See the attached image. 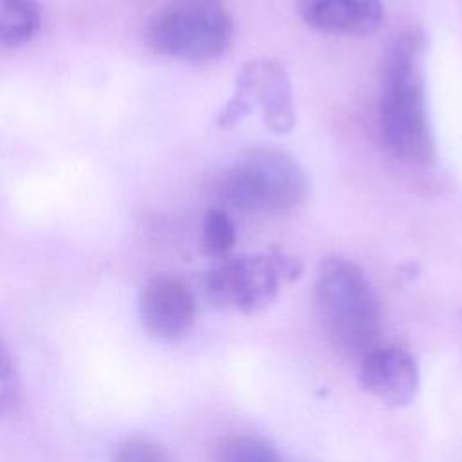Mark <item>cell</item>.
<instances>
[{
	"instance_id": "8992f818",
	"label": "cell",
	"mask_w": 462,
	"mask_h": 462,
	"mask_svg": "<svg viewBox=\"0 0 462 462\" xmlns=\"http://www.w3.org/2000/svg\"><path fill=\"white\" fill-rule=\"evenodd\" d=\"M253 108L262 112L263 123L276 134H287L296 123L291 78L276 60H254L242 67L236 88L217 117L220 128L240 123Z\"/></svg>"
},
{
	"instance_id": "30bf717a",
	"label": "cell",
	"mask_w": 462,
	"mask_h": 462,
	"mask_svg": "<svg viewBox=\"0 0 462 462\" xmlns=\"http://www.w3.org/2000/svg\"><path fill=\"white\" fill-rule=\"evenodd\" d=\"M42 25L38 0H0V47H20Z\"/></svg>"
},
{
	"instance_id": "4fadbf2b",
	"label": "cell",
	"mask_w": 462,
	"mask_h": 462,
	"mask_svg": "<svg viewBox=\"0 0 462 462\" xmlns=\"http://www.w3.org/2000/svg\"><path fill=\"white\" fill-rule=\"evenodd\" d=\"M112 462H175L164 446L143 435H132L114 446Z\"/></svg>"
},
{
	"instance_id": "5bb4252c",
	"label": "cell",
	"mask_w": 462,
	"mask_h": 462,
	"mask_svg": "<svg viewBox=\"0 0 462 462\" xmlns=\"http://www.w3.org/2000/svg\"><path fill=\"white\" fill-rule=\"evenodd\" d=\"M18 393V375L13 359L0 343V417L5 415Z\"/></svg>"
},
{
	"instance_id": "5b68a950",
	"label": "cell",
	"mask_w": 462,
	"mask_h": 462,
	"mask_svg": "<svg viewBox=\"0 0 462 462\" xmlns=\"http://www.w3.org/2000/svg\"><path fill=\"white\" fill-rule=\"evenodd\" d=\"M300 271L298 260L283 253L242 254L211 269L204 285L213 303L251 314L269 307L278 296L280 282Z\"/></svg>"
},
{
	"instance_id": "6da1fadb",
	"label": "cell",
	"mask_w": 462,
	"mask_h": 462,
	"mask_svg": "<svg viewBox=\"0 0 462 462\" xmlns=\"http://www.w3.org/2000/svg\"><path fill=\"white\" fill-rule=\"evenodd\" d=\"M422 61L424 36L419 29H408L388 47L381 76V139L395 159L413 166H430L437 150Z\"/></svg>"
},
{
	"instance_id": "52a82bcc",
	"label": "cell",
	"mask_w": 462,
	"mask_h": 462,
	"mask_svg": "<svg viewBox=\"0 0 462 462\" xmlns=\"http://www.w3.org/2000/svg\"><path fill=\"white\" fill-rule=\"evenodd\" d=\"M359 379L379 402L401 408L419 393V366L415 357L397 345H375L361 356Z\"/></svg>"
},
{
	"instance_id": "277c9868",
	"label": "cell",
	"mask_w": 462,
	"mask_h": 462,
	"mask_svg": "<svg viewBox=\"0 0 462 462\" xmlns=\"http://www.w3.org/2000/svg\"><path fill=\"white\" fill-rule=\"evenodd\" d=\"M233 18L222 0H171L148 22L146 42L161 56L208 61L233 42Z\"/></svg>"
},
{
	"instance_id": "ba28073f",
	"label": "cell",
	"mask_w": 462,
	"mask_h": 462,
	"mask_svg": "<svg viewBox=\"0 0 462 462\" xmlns=\"http://www.w3.org/2000/svg\"><path fill=\"white\" fill-rule=\"evenodd\" d=\"M195 298L189 287L175 276H155L139 294L143 327L159 339L184 336L195 319Z\"/></svg>"
},
{
	"instance_id": "8fae6325",
	"label": "cell",
	"mask_w": 462,
	"mask_h": 462,
	"mask_svg": "<svg viewBox=\"0 0 462 462\" xmlns=\"http://www.w3.org/2000/svg\"><path fill=\"white\" fill-rule=\"evenodd\" d=\"M217 455L218 462H283L280 453L267 440L245 433L222 439Z\"/></svg>"
},
{
	"instance_id": "7a4b0ae2",
	"label": "cell",
	"mask_w": 462,
	"mask_h": 462,
	"mask_svg": "<svg viewBox=\"0 0 462 462\" xmlns=\"http://www.w3.org/2000/svg\"><path fill=\"white\" fill-rule=\"evenodd\" d=\"M316 307L328 337L363 356L381 336V307L365 271L346 258H327L316 278Z\"/></svg>"
},
{
	"instance_id": "7c38bea8",
	"label": "cell",
	"mask_w": 462,
	"mask_h": 462,
	"mask_svg": "<svg viewBox=\"0 0 462 462\" xmlns=\"http://www.w3.org/2000/svg\"><path fill=\"white\" fill-rule=\"evenodd\" d=\"M236 242V227L227 211L211 208L206 211L202 220L200 244L202 251L209 256L227 254Z\"/></svg>"
},
{
	"instance_id": "3957f363",
	"label": "cell",
	"mask_w": 462,
	"mask_h": 462,
	"mask_svg": "<svg viewBox=\"0 0 462 462\" xmlns=\"http://www.w3.org/2000/svg\"><path fill=\"white\" fill-rule=\"evenodd\" d=\"M307 175L282 150L258 148L240 155L220 177L218 195L233 208L258 215H283L303 204Z\"/></svg>"
},
{
	"instance_id": "9c48e42d",
	"label": "cell",
	"mask_w": 462,
	"mask_h": 462,
	"mask_svg": "<svg viewBox=\"0 0 462 462\" xmlns=\"http://www.w3.org/2000/svg\"><path fill=\"white\" fill-rule=\"evenodd\" d=\"M296 9L309 27L327 34L366 36L384 18L383 0H298Z\"/></svg>"
}]
</instances>
